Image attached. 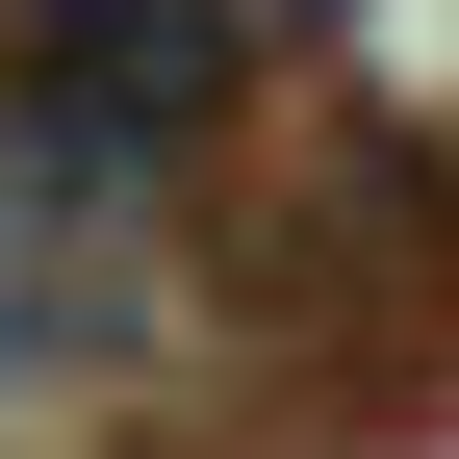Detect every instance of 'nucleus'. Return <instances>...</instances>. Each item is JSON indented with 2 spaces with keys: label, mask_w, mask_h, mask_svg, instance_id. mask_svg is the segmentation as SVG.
<instances>
[{
  "label": "nucleus",
  "mask_w": 459,
  "mask_h": 459,
  "mask_svg": "<svg viewBox=\"0 0 459 459\" xmlns=\"http://www.w3.org/2000/svg\"><path fill=\"white\" fill-rule=\"evenodd\" d=\"M230 77V0H26V128L51 153H153Z\"/></svg>",
  "instance_id": "nucleus-1"
}]
</instances>
